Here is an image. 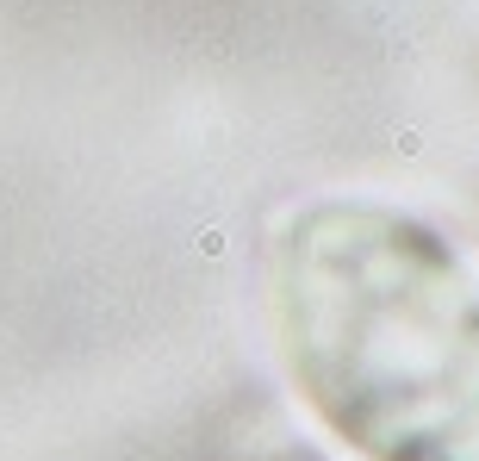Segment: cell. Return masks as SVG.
Segmentation results:
<instances>
[{
    "label": "cell",
    "instance_id": "6da1fadb",
    "mask_svg": "<svg viewBox=\"0 0 479 461\" xmlns=\"http://www.w3.org/2000/svg\"><path fill=\"white\" fill-rule=\"evenodd\" d=\"M274 324L317 424L361 461H479V275L380 200H317L274 243Z\"/></svg>",
    "mask_w": 479,
    "mask_h": 461
}]
</instances>
